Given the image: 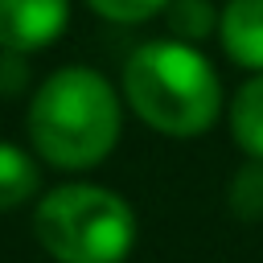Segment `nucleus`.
Wrapping results in <instances>:
<instances>
[{
	"label": "nucleus",
	"instance_id": "obj_1",
	"mask_svg": "<svg viewBox=\"0 0 263 263\" xmlns=\"http://www.w3.org/2000/svg\"><path fill=\"white\" fill-rule=\"evenodd\" d=\"M29 136L58 168H90L119 140V99L111 82L86 66L49 74L29 107Z\"/></svg>",
	"mask_w": 263,
	"mask_h": 263
},
{
	"label": "nucleus",
	"instance_id": "obj_8",
	"mask_svg": "<svg viewBox=\"0 0 263 263\" xmlns=\"http://www.w3.org/2000/svg\"><path fill=\"white\" fill-rule=\"evenodd\" d=\"M230 210L238 218H263V160L242 164L230 181Z\"/></svg>",
	"mask_w": 263,
	"mask_h": 263
},
{
	"label": "nucleus",
	"instance_id": "obj_4",
	"mask_svg": "<svg viewBox=\"0 0 263 263\" xmlns=\"http://www.w3.org/2000/svg\"><path fill=\"white\" fill-rule=\"evenodd\" d=\"M70 0H0V49L33 53L66 29Z\"/></svg>",
	"mask_w": 263,
	"mask_h": 263
},
{
	"label": "nucleus",
	"instance_id": "obj_7",
	"mask_svg": "<svg viewBox=\"0 0 263 263\" xmlns=\"http://www.w3.org/2000/svg\"><path fill=\"white\" fill-rule=\"evenodd\" d=\"M41 185V173L33 164L29 152H21L16 144L0 140V210H12L21 201H29Z\"/></svg>",
	"mask_w": 263,
	"mask_h": 263
},
{
	"label": "nucleus",
	"instance_id": "obj_5",
	"mask_svg": "<svg viewBox=\"0 0 263 263\" xmlns=\"http://www.w3.org/2000/svg\"><path fill=\"white\" fill-rule=\"evenodd\" d=\"M218 33L238 66L263 70V0H230L222 8Z\"/></svg>",
	"mask_w": 263,
	"mask_h": 263
},
{
	"label": "nucleus",
	"instance_id": "obj_10",
	"mask_svg": "<svg viewBox=\"0 0 263 263\" xmlns=\"http://www.w3.org/2000/svg\"><path fill=\"white\" fill-rule=\"evenodd\" d=\"M99 16H107V21H119V25H140V21H148L152 12H160L168 0H86Z\"/></svg>",
	"mask_w": 263,
	"mask_h": 263
},
{
	"label": "nucleus",
	"instance_id": "obj_3",
	"mask_svg": "<svg viewBox=\"0 0 263 263\" xmlns=\"http://www.w3.org/2000/svg\"><path fill=\"white\" fill-rule=\"evenodd\" d=\"M41 247L58 263H123L136 247L132 205L99 185H58L33 214Z\"/></svg>",
	"mask_w": 263,
	"mask_h": 263
},
{
	"label": "nucleus",
	"instance_id": "obj_2",
	"mask_svg": "<svg viewBox=\"0 0 263 263\" xmlns=\"http://www.w3.org/2000/svg\"><path fill=\"white\" fill-rule=\"evenodd\" d=\"M123 95L164 136H201L222 107L214 66L185 41L140 45L123 66Z\"/></svg>",
	"mask_w": 263,
	"mask_h": 263
},
{
	"label": "nucleus",
	"instance_id": "obj_6",
	"mask_svg": "<svg viewBox=\"0 0 263 263\" xmlns=\"http://www.w3.org/2000/svg\"><path fill=\"white\" fill-rule=\"evenodd\" d=\"M230 132L238 140L242 152H251L255 160H263V70L238 86L234 107H230Z\"/></svg>",
	"mask_w": 263,
	"mask_h": 263
},
{
	"label": "nucleus",
	"instance_id": "obj_9",
	"mask_svg": "<svg viewBox=\"0 0 263 263\" xmlns=\"http://www.w3.org/2000/svg\"><path fill=\"white\" fill-rule=\"evenodd\" d=\"M168 25L181 41H197L214 29V8L205 0H168Z\"/></svg>",
	"mask_w": 263,
	"mask_h": 263
}]
</instances>
